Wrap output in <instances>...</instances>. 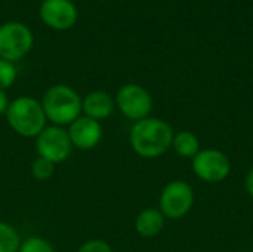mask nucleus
<instances>
[{
	"instance_id": "f8f14e48",
	"label": "nucleus",
	"mask_w": 253,
	"mask_h": 252,
	"mask_svg": "<svg viewBox=\"0 0 253 252\" xmlns=\"http://www.w3.org/2000/svg\"><path fill=\"white\" fill-rule=\"evenodd\" d=\"M165 227V215L160 209L148 208L139 212L135 220V229L139 236L142 238H154L157 236Z\"/></svg>"
},
{
	"instance_id": "20e7f679",
	"label": "nucleus",
	"mask_w": 253,
	"mask_h": 252,
	"mask_svg": "<svg viewBox=\"0 0 253 252\" xmlns=\"http://www.w3.org/2000/svg\"><path fill=\"white\" fill-rule=\"evenodd\" d=\"M34 45V34L22 22L9 21L0 25V58L15 62L22 59Z\"/></svg>"
},
{
	"instance_id": "ddd939ff",
	"label": "nucleus",
	"mask_w": 253,
	"mask_h": 252,
	"mask_svg": "<svg viewBox=\"0 0 253 252\" xmlns=\"http://www.w3.org/2000/svg\"><path fill=\"white\" fill-rule=\"evenodd\" d=\"M172 147L181 157H188V159H193L200 151L199 138L191 131H181L175 134Z\"/></svg>"
},
{
	"instance_id": "f257e3e1",
	"label": "nucleus",
	"mask_w": 253,
	"mask_h": 252,
	"mask_svg": "<svg viewBox=\"0 0 253 252\" xmlns=\"http://www.w3.org/2000/svg\"><path fill=\"white\" fill-rule=\"evenodd\" d=\"M172 126L159 117H145L133 123L130 129V146L133 151L145 159H156L165 154L173 141Z\"/></svg>"
},
{
	"instance_id": "2eb2a0df",
	"label": "nucleus",
	"mask_w": 253,
	"mask_h": 252,
	"mask_svg": "<svg viewBox=\"0 0 253 252\" xmlns=\"http://www.w3.org/2000/svg\"><path fill=\"white\" fill-rule=\"evenodd\" d=\"M31 175L33 178L39 180V181H46L49 180L53 172H55V163L44 159V157H36L31 163Z\"/></svg>"
},
{
	"instance_id": "39448f33",
	"label": "nucleus",
	"mask_w": 253,
	"mask_h": 252,
	"mask_svg": "<svg viewBox=\"0 0 253 252\" xmlns=\"http://www.w3.org/2000/svg\"><path fill=\"white\" fill-rule=\"evenodd\" d=\"M160 212L165 218L179 220L185 217L194 203V192L191 186L182 180L170 181L160 193Z\"/></svg>"
},
{
	"instance_id": "6ab92c4d",
	"label": "nucleus",
	"mask_w": 253,
	"mask_h": 252,
	"mask_svg": "<svg viewBox=\"0 0 253 252\" xmlns=\"http://www.w3.org/2000/svg\"><path fill=\"white\" fill-rule=\"evenodd\" d=\"M9 98L3 89H0V114H6V110L9 107Z\"/></svg>"
},
{
	"instance_id": "9b49d317",
	"label": "nucleus",
	"mask_w": 253,
	"mask_h": 252,
	"mask_svg": "<svg viewBox=\"0 0 253 252\" xmlns=\"http://www.w3.org/2000/svg\"><path fill=\"white\" fill-rule=\"evenodd\" d=\"M114 105L116 101L110 94L104 91H93L83 98L82 111L84 113V116L99 122L111 116Z\"/></svg>"
},
{
	"instance_id": "f3484780",
	"label": "nucleus",
	"mask_w": 253,
	"mask_h": 252,
	"mask_svg": "<svg viewBox=\"0 0 253 252\" xmlns=\"http://www.w3.org/2000/svg\"><path fill=\"white\" fill-rule=\"evenodd\" d=\"M16 76H18V71H16L15 62L0 58V89L4 91L10 88L15 83Z\"/></svg>"
},
{
	"instance_id": "1a4fd4ad",
	"label": "nucleus",
	"mask_w": 253,
	"mask_h": 252,
	"mask_svg": "<svg viewBox=\"0 0 253 252\" xmlns=\"http://www.w3.org/2000/svg\"><path fill=\"white\" fill-rule=\"evenodd\" d=\"M39 15L44 25L58 31L71 28L79 18L77 7L71 0H43Z\"/></svg>"
},
{
	"instance_id": "6e6552de",
	"label": "nucleus",
	"mask_w": 253,
	"mask_h": 252,
	"mask_svg": "<svg viewBox=\"0 0 253 252\" xmlns=\"http://www.w3.org/2000/svg\"><path fill=\"white\" fill-rule=\"evenodd\" d=\"M193 171L205 183H221L231 172V162L228 156L216 149L200 150L193 157Z\"/></svg>"
},
{
	"instance_id": "a211bd4d",
	"label": "nucleus",
	"mask_w": 253,
	"mask_h": 252,
	"mask_svg": "<svg viewBox=\"0 0 253 252\" xmlns=\"http://www.w3.org/2000/svg\"><path fill=\"white\" fill-rule=\"evenodd\" d=\"M77 252H113L111 247L105 242V241H101V239H92V241H87L84 242Z\"/></svg>"
},
{
	"instance_id": "dca6fc26",
	"label": "nucleus",
	"mask_w": 253,
	"mask_h": 252,
	"mask_svg": "<svg viewBox=\"0 0 253 252\" xmlns=\"http://www.w3.org/2000/svg\"><path fill=\"white\" fill-rule=\"evenodd\" d=\"M18 252H55V250L42 236H28L21 242Z\"/></svg>"
},
{
	"instance_id": "9d476101",
	"label": "nucleus",
	"mask_w": 253,
	"mask_h": 252,
	"mask_svg": "<svg viewBox=\"0 0 253 252\" xmlns=\"http://www.w3.org/2000/svg\"><path fill=\"white\" fill-rule=\"evenodd\" d=\"M67 132L70 135L73 147H77L80 150H90L96 147L102 138L101 123L84 114L70 123Z\"/></svg>"
},
{
	"instance_id": "aec40b11",
	"label": "nucleus",
	"mask_w": 253,
	"mask_h": 252,
	"mask_svg": "<svg viewBox=\"0 0 253 252\" xmlns=\"http://www.w3.org/2000/svg\"><path fill=\"white\" fill-rule=\"evenodd\" d=\"M245 187H246V192L249 193V196L253 198V168L246 174V178H245Z\"/></svg>"
},
{
	"instance_id": "4468645a",
	"label": "nucleus",
	"mask_w": 253,
	"mask_h": 252,
	"mask_svg": "<svg viewBox=\"0 0 253 252\" xmlns=\"http://www.w3.org/2000/svg\"><path fill=\"white\" fill-rule=\"evenodd\" d=\"M21 238L15 227L0 221V252H18Z\"/></svg>"
},
{
	"instance_id": "423d86ee",
	"label": "nucleus",
	"mask_w": 253,
	"mask_h": 252,
	"mask_svg": "<svg viewBox=\"0 0 253 252\" xmlns=\"http://www.w3.org/2000/svg\"><path fill=\"white\" fill-rule=\"evenodd\" d=\"M116 104L120 113L129 120H142L153 110V98L150 92L136 83L123 85L116 94Z\"/></svg>"
},
{
	"instance_id": "7ed1b4c3",
	"label": "nucleus",
	"mask_w": 253,
	"mask_h": 252,
	"mask_svg": "<svg viewBox=\"0 0 253 252\" xmlns=\"http://www.w3.org/2000/svg\"><path fill=\"white\" fill-rule=\"evenodd\" d=\"M7 125L21 137L36 138L46 128V114L42 102L33 97H18L6 110Z\"/></svg>"
},
{
	"instance_id": "f03ea898",
	"label": "nucleus",
	"mask_w": 253,
	"mask_h": 252,
	"mask_svg": "<svg viewBox=\"0 0 253 252\" xmlns=\"http://www.w3.org/2000/svg\"><path fill=\"white\" fill-rule=\"evenodd\" d=\"M40 102L46 119L56 126L70 125L83 113V98L77 94V91L67 85L50 86L44 92Z\"/></svg>"
},
{
	"instance_id": "0eeeda50",
	"label": "nucleus",
	"mask_w": 253,
	"mask_h": 252,
	"mask_svg": "<svg viewBox=\"0 0 253 252\" xmlns=\"http://www.w3.org/2000/svg\"><path fill=\"white\" fill-rule=\"evenodd\" d=\"M36 150L40 157H44L53 163H61L70 157L73 144L67 129L52 125L46 126L36 137Z\"/></svg>"
}]
</instances>
